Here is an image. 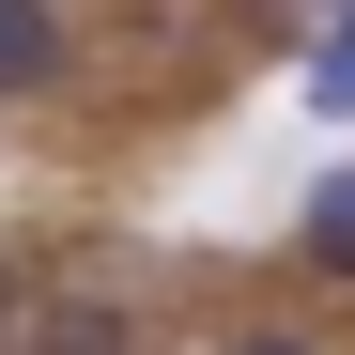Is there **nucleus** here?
<instances>
[{"instance_id":"obj_1","label":"nucleus","mask_w":355,"mask_h":355,"mask_svg":"<svg viewBox=\"0 0 355 355\" xmlns=\"http://www.w3.org/2000/svg\"><path fill=\"white\" fill-rule=\"evenodd\" d=\"M31 355H124V293H62V309H31Z\"/></svg>"},{"instance_id":"obj_2","label":"nucleus","mask_w":355,"mask_h":355,"mask_svg":"<svg viewBox=\"0 0 355 355\" xmlns=\"http://www.w3.org/2000/svg\"><path fill=\"white\" fill-rule=\"evenodd\" d=\"M293 248H309L324 278H355V170H324V186H309V232H293Z\"/></svg>"},{"instance_id":"obj_3","label":"nucleus","mask_w":355,"mask_h":355,"mask_svg":"<svg viewBox=\"0 0 355 355\" xmlns=\"http://www.w3.org/2000/svg\"><path fill=\"white\" fill-rule=\"evenodd\" d=\"M46 46H62V31H46V0H0V93H31Z\"/></svg>"},{"instance_id":"obj_4","label":"nucleus","mask_w":355,"mask_h":355,"mask_svg":"<svg viewBox=\"0 0 355 355\" xmlns=\"http://www.w3.org/2000/svg\"><path fill=\"white\" fill-rule=\"evenodd\" d=\"M309 108H324V124L355 108V0H340V16H324V46H309Z\"/></svg>"},{"instance_id":"obj_5","label":"nucleus","mask_w":355,"mask_h":355,"mask_svg":"<svg viewBox=\"0 0 355 355\" xmlns=\"http://www.w3.org/2000/svg\"><path fill=\"white\" fill-rule=\"evenodd\" d=\"M248 355H309V340H248Z\"/></svg>"}]
</instances>
